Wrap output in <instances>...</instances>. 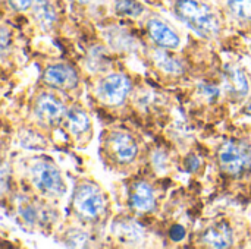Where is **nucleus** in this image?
I'll return each instance as SVG.
<instances>
[{
  "label": "nucleus",
  "mask_w": 251,
  "mask_h": 249,
  "mask_svg": "<svg viewBox=\"0 0 251 249\" xmlns=\"http://www.w3.org/2000/svg\"><path fill=\"white\" fill-rule=\"evenodd\" d=\"M175 12L188 26H191L200 35H218L219 21L207 4L197 0H178L175 4Z\"/></svg>",
  "instance_id": "1"
},
{
  "label": "nucleus",
  "mask_w": 251,
  "mask_h": 249,
  "mask_svg": "<svg viewBox=\"0 0 251 249\" xmlns=\"http://www.w3.org/2000/svg\"><path fill=\"white\" fill-rule=\"evenodd\" d=\"M219 164L229 175H241L251 169V145L244 141H228L219 150Z\"/></svg>",
  "instance_id": "2"
},
{
  "label": "nucleus",
  "mask_w": 251,
  "mask_h": 249,
  "mask_svg": "<svg viewBox=\"0 0 251 249\" xmlns=\"http://www.w3.org/2000/svg\"><path fill=\"white\" fill-rule=\"evenodd\" d=\"M104 198L97 186L82 183L78 186L74 197V208L84 220H96L104 211Z\"/></svg>",
  "instance_id": "3"
},
{
  "label": "nucleus",
  "mask_w": 251,
  "mask_h": 249,
  "mask_svg": "<svg viewBox=\"0 0 251 249\" xmlns=\"http://www.w3.org/2000/svg\"><path fill=\"white\" fill-rule=\"evenodd\" d=\"M31 179L44 195L60 197L65 192V183L59 169L49 161H38L31 167Z\"/></svg>",
  "instance_id": "4"
},
{
  "label": "nucleus",
  "mask_w": 251,
  "mask_h": 249,
  "mask_svg": "<svg viewBox=\"0 0 251 249\" xmlns=\"http://www.w3.org/2000/svg\"><path fill=\"white\" fill-rule=\"evenodd\" d=\"M131 91V81L124 73H110L99 84V95L107 104H121Z\"/></svg>",
  "instance_id": "5"
},
{
  "label": "nucleus",
  "mask_w": 251,
  "mask_h": 249,
  "mask_svg": "<svg viewBox=\"0 0 251 249\" xmlns=\"http://www.w3.org/2000/svg\"><path fill=\"white\" fill-rule=\"evenodd\" d=\"M109 150L115 160L122 164L132 163L138 154V145L134 138L126 132H113L109 136Z\"/></svg>",
  "instance_id": "6"
},
{
  "label": "nucleus",
  "mask_w": 251,
  "mask_h": 249,
  "mask_svg": "<svg viewBox=\"0 0 251 249\" xmlns=\"http://www.w3.org/2000/svg\"><path fill=\"white\" fill-rule=\"evenodd\" d=\"M43 79L47 85L60 90H72L78 85V75L75 69L63 63L49 66L43 73Z\"/></svg>",
  "instance_id": "7"
},
{
  "label": "nucleus",
  "mask_w": 251,
  "mask_h": 249,
  "mask_svg": "<svg viewBox=\"0 0 251 249\" xmlns=\"http://www.w3.org/2000/svg\"><path fill=\"white\" fill-rule=\"evenodd\" d=\"M35 113L40 120L49 125H56L66 116L65 106L53 94H41L35 101Z\"/></svg>",
  "instance_id": "8"
},
{
  "label": "nucleus",
  "mask_w": 251,
  "mask_h": 249,
  "mask_svg": "<svg viewBox=\"0 0 251 249\" xmlns=\"http://www.w3.org/2000/svg\"><path fill=\"white\" fill-rule=\"evenodd\" d=\"M149 34L151 40L163 47V48H176L179 45V37L178 34L163 21L160 19H150L147 23Z\"/></svg>",
  "instance_id": "9"
},
{
  "label": "nucleus",
  "mask_w": 251,
  "mask_h": 249,
  "mask_svg": "<svg viewBox=\"0 0 251 249\" xmlns=\"http://www.w3.org/2000/svg\"><path fill=\"white\" fill-rule=\"evenodd\" d=\"M203 241L206 245H209L212 248H228L232 245L234 233L228 223L219 222L206 230Z\"/></svg>",
  "instance_id": "10"
},
{
  "label": "nucleus",
  "mask_w": 251,
  "mask_h": 249,
  "mask_svg": "<svg viewBox=\"0 0 251 249\" xmlns=\"http://www.w3.org/2000/svg\"><path fill=\"white\" fill-rule=\"evenodd\" d=\"M131 203H132V207L138 211H143V213L151 211L156 205L153 189L146 182H137L132 189Z\"/></svg>",
  "instance_id": "11"
},
{
  "label": "nucleus",
  "mask_w": 251,
  "mask_h": 249,
  "mask_svg": "<svg viewBox=\"0 0 251 249\" xmlns=\"http://www.w3.org/2000/svg\"><path fill=\"white\" fill-rule=\"evenodd\" d=\"M66 128L74 135H82L90 129V117L79 107H72L66 112Z\"/></svg>",
  "instance_id": "12"
},
{
  "label": "nucleus",
  "mask_w": 251,
  "mask_h": 249,
  "mask_svg": "<svg viewBox=\"0 0 251 249\" xmlns=\"http://www.w3.org/2000/svg\"><path fill=\"white\" fill-rule=\"evenodd\" d=\"M226 81H228V87L229 90L238 95V97H244L249 94V79L246 76V73L238 69V68H228L226 69Z\"/></svg>",
  "instance_id": "13"
},
{
  "label": "nucleus",
  "mask_w": 251,
  "mask_h": 249,
  "mask_svg": "<svg viewBox=\"0 0 251 249\" xmlns=\"http://www.w3.org/2000/svg\"><path fill=\"white\" fill-rule=\"evenodd\" d=\"M34 15L40 21L41 25L50 26L56 21V12L54 7L47 0H35L34 3Z\"/></svg>",
  "instance_id": "14"
},
{
  "label": "nucleus",
  "mask_w": 251,
  "mask_h": 249,
  "mask_svg": "<svg viewBox=\"0 0 251 249\" xmlns=\"http://www.w3.org/2000/svg\"><path fill=\"white\" fill-rule=\"evenodd\" d=\"M115 9L118 13L125 16H140L144 12L143 4L135 0H116Z\"/></svg>",
  "instance_id": "15"
},
{
  "label": "nucleus",
  "mask_w": 251,
  "mask_h": 249,
  "mask_svg": "<svg viewBox=\"0 0 251 249\" xmlns=\"http://www.w3.org/2000/svg\"><path fill=\"white\" fill-rule=\"evenodd\" d=\"M156 62L163 70H166L169 73H179L182 70V66L178 60H175L174 57L168 56L166 53H163L160 50L156 51Z\"/></svg>",
  "instance_id": "16"
},
{
  "label": "nucleus",
  "mask_w": 251,
  "mask_h": 249,
  "mask_svg": "<svg viewBox=\"0 0 251 249\" xmlns=\"http://www.w3.org/2000/svg\"><path fill=\"white\" fill-rule=\"evenodd\" d=\"M231 12L244 21H251V0H228Z\"/></svg>",
  "instance_id": "17"
},
{
  "label": "nucleus",
  "mask_w": 251,
  "mask_h": 249,
  "mask_svg": "<svg viewBox=\"0 0 251 249\" xmlns=\"http://www.w3.org/2000/svg\"><path fill=\"white\" fill-rule=\"evenodd\" d=\"M19 211H21V216L25 219V222H28V223H35L37 211L32 208V205H21V207H19Z\"/></svg>",
  "instance_id": "18"
},
{
  "label": "nucleus",
  "mask_w": 251,
  "mask_h": 249,
  "mask_svg": "<svg viewBox=\"0 0 251 249\" xmlns=\"http://www.w3.org/2000/svg\"><path fill=\"white\" fill-rule=\"evenodd\" d=\"M10 6L15 9V10H26L29 9L32 4H34V0H9Z\"/></svg>",
  "instance_id": "19"
},
{
  "label": "nucleus",
  "mask_w": 251,
  "mask_h": 249,
  "mask_svg": "<svg viewBox=\"0 0 251 249\" xmlns=\"http://www.w3.org/2000/svg\"><path fill=\"white\" fill-rule=\"evenodd\" d=\"M184 238H185V229H184L182 226L176 225V226H174V227L171 229V239H172L174 242H179V241H182Z\"/></svg>",
  "instance_id": "20"
},
{
  "label": "nucleus",
  "mask_w": 251,
  "mask_h": 249,
  "mask_svg": "<svg viewBox=\"0 0 251 249\" xmlns=\"http://www.w3.org/2000/svg\"><path fill=\"white\" fill-rule=\"evenodd\" d=\"M200 166V160L196 156H191L190 158H187V169L191 172H196Z\"/></svg>",
  "instance_id": "21"
},
{
  "label": "nucleus",
  "mask_w": 251,
  "mask_h": 249,
  "mask_svg": "<svg viewBox=\"0 0 251 249\" xmlns=\"http://www.w3.org/2000/svg\"><path fill=\"white\" fill-rule=\"evenodd\" d=\"M7 47V29H1V50Z\"/></svg>",
  "instance_id": "22"
},
{
  "label": "nucleus",
  "mask_w": 251,
  "mask_h": 249,
  "mask_svg": "<svg viewBox=\"0 0 251 249\" xmlns=\"http://www.w3.org/2000/svg\"><path fill=\"white\" fill-rule=\"evenodd\" d=\"M78 1H79V3H88L90 0H78Z\"/></svg>",
  "instance_id": "23"
}]
</instances>
